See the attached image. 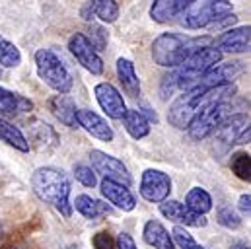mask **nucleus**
Segmentation results:
<instances>
[{"label": "nucleus", "mask_w": 251, "mask_h": 249, "mask_svg": "<svg viewBox=\"0 0 251 249\" xmlns=\"http://www.w3.org/2000/svg\"><path fill=\"white\" fill-rule=\"evenodd\" d=\"M74 177L76 181H80L84 187H96L98 185V177H96V172L84 164H76L74 166Z\"/></svg>", "instance_id": "nucleus-34"}, {"label": "nucleus", "mask_w": 251, "mask_h": 249, "mask_svg": "<svg viewBox=\"0 0 251 249\" xmlns=\"http://www.w3.org/2000/svg\"><path fill=\"white\" fill-rule=\"evenodd\" d=\"M22 64V53L20 49L8 41L6 37L0 35V66H6V68H16Z\"/></svg>", "instance_id": "nucleus-28"}, {"label": "nucleus", "mask_w": 251, "mask_h": 249, "mask_svg": "<svg viewBox=\"0 0 251 249\" xmlns=\"http://www.w3.org/2000/svg\"><path fill=\"white\" fill-rule=\"evenodd\" d=\"M142 236H144V242L154 249H177L172 240V234L166 230V226L160 220H148L144 224Z\"/></svg>", "instance_id": "nucleus-20"}, {"label": "nucleus", "mask_w": 251, "mask_h": 249, "mask_svg": "<svg viewBox=\"0 0 251 249\" xmlns=\"http://www.w3.org/2000/svg\"><path fill=\"white\" fill-rule=\"evenodd\" d=\"M72 208H76L88 220H98V218H101V216L111 212V208L107 204H103L101 200H98V199H94L90 195H78L74 199V202H72Z\"/></svg>", "instance_id": "nucleus-23"}, {"label": "nucleus", "mask_w": 251, "mask_h": 249, "mask_svg": "<svg viewBox=\"0 0 251 249\" xmlns=\"http://www.w3.org/2000/svg\"><path fill=\"white\" fill-rule=\"evenodd\" d=\"M185 206L189 210L204 216L208 210H212V197L202 187H193L185 197Z\"/></svg>", "instance_id": "nucleus-26"}, {"label": "nucleus", "mask_w": 251, "mask_h": 249, "mask_svg": "<svg viewBox=\"0 0 251 249\" xmlns=\"http://www.w3.org/2000/svg\"><path fill=\"white\" fill-rule=\"evenodd\" d=\"M121 121H123L125 130L134 138V140L146 138V136L150 134V123L138 113V109H126Z\"/></svg>", "instance_id": "nucleus-25"}, {"label": "nucleus", "mask_w": 251, "mask_h": 249, "mask_svg": "<svg viewBox=\"0 0 251 249\" xmlns=\"http://www.w3.org/2000/svg\"><path fill=\"white\" fill-rule=\"evenodd\" d=\"M90 162H92V170L100 175H103V179L121 183L125 187H130L132 183V175L128 174L126 166L115 156L101 152V150H92L90 152Z\"/></svg>", "instance_id": "nucleus-8"}, {"label": "nucleus", "mask_w": 251, "mask_h": 249, "mask_svg": "<svg viewBox=\"0 0 251 249\" xmlns=\"http://www.w3.org/2000/svg\"><path fill=\"white\" fill-rule=\"evenodd\" d=\"M236 92H238L236 84H226V86H218V88H212V90H197V88H193L189 92H183V96H179L172 103V107L168 111V121H170L172 126L185 130L191 124V121L202 109H206L208 105L226 101Z\"/></svg>", "instance_id": "nucleus-1"}, {"label": "nucleus", "mask_w": 251, "mask_h": 249, "mask_svg": "<svg viewBox=\"0 0 251 249\" xmlns=\"http://www.w3.org/2000/svg\"><path fill=\"white\" fill-rule=\"evenodd\" d=\"M238 22V16L236 14H226V16H222V18H218L214 24H210L208 27L210 29H216V31H228V29H232V25Z\"/></svg>", "instance_id": "nucleus-37"}, {"label": "nucleus", "mask_w": 251, "mask_h": 249, "mask_svg": "<svg viewBox=\"0 0 251 249\" xmlns=\"http://www.w3.org/2000/svg\"><path fill=\"white\" fill-rule=\"evenodd\" d=\"M250 126V117L246 113H238V115H230L228 119H224L218 124V128L214 130V138L216 144L222 146V152H226L228 148H232L236 144V140L240 138V134Z\"/></svg>", "instance_id": "nucleus-15"}, {"label": "nucleus", "mask_w": 251, "mask_h": 249, "mask_svg": "<svg viewBox=\"0 0 251 249\" xmlns=\"http://www.w3.org/2000/svg\"><path fill=\"white\" fill-rule=\"evenodd\" d=\"M33 193L47 204H51L61 216H72V202H70V179L63 170L45 166L37 168L31 175Z\"/></svg>", "instance_id": "nucleus-2"}, {"label": "nucleus", "mask_w": 251, "mask_h": 249, "mask_svg": "<svg viewBox=\"0 0 251 249\" xmlns=\"http://www.w3.org/2000/svg\"><path fill=\"white\" fill-rule=\"evenodd\" d=\"M33 61H35L39 78L49 88H53L55 92H59L63 96H66L72 90L74 78H72L70 70L66 68L64 61L53 49H37L33 55Z\"/></svg>", "instance_id": "nucleus-4"}, {"label": "nucleus", "mask_w": 251, "mask_h": 249, "mask_svg": "<svg viewBox=\"0 0 251 249\" xmlns=\"http://www.w3.org/2000/svg\"><path fill=\"white\" fill-rule=\"evenodd\" d=\"M0 140L4 144H8V146L20 150V152H29V148H31L29 140L25 138V134L16 124H12L10 121H6L2 117H0Z\"/></svg>", "instance_id": "nucleus-24"}, {"label": "nucleus", "mask_w": 251, "mask_h": 249, "mask_svg": "<svg viewBox=\"0 0 251 249\" xmlns=\"http://www.w3.org/2000/svg\"><path fill=\"white\" fill-rule=\"evenodd\" d=\"M12 249H18V248H12Z\"/></svg>", "instance_id": "nucleus-44"}, {"label": "nucleus", "mask_w": 251, "mask_h": 249, "mask_svg": "<svg viewBox=\"0 0 251 249\" xmlns=\"http://www.w3.org/2000/svg\"><path fill=\"white\" fill-rule=\"evenodd\" d=\"M117 78H119V84L123 86V92L128 98L136 100L140 96V80L136 76L132 61H128L125 57L117 59Z\"/></svg>", "instance_id": "nucleus-21"}, {"label": "nucleus", "mask_w": 251, "mask_h": 249, "mask_svg": "<svg viewBox=\"0 0 251 249\" xmlns=\"http://www.w3.org/2000/svg\"><path fill=\"white\" fill-rule=\"evenodd\" d=\"M92 248L94 249H115L117 248V242L113 240V236L109 232H98L94 234L92 238Z\"/></svg>", "instance_id": "nucleus-35"}, {"label": "nucleus", "mask_w": 251, "mask_h": 249, "mask_svg": "<svg viewBox=\"0 0 251 249\" xmlns=\"http://www.w3.org/2000/svg\"><path fill=\"white\" fill-rule=\"evenodd\" d=\"M230 12H232V2L228 0H193L179 18L183 27L201 29V27H208L218 18Z\"/></svg>", "instance_id": "nucleus-6"}, {"label": "nucleus", "mask_w": 251, "mask_h": 249, "mask_svg": "<svg viewBox=\"0 0 251 249\" xmlns=\"http://www.w3.org/2000/svg\"><path fill=\"white\" fill-rule=\"evenodd\" d=\"M94 8V16L103 24H113L119 18V6L115 0H90Z\"/></svg>", "instance_id": "nucleus-27"}, {"label": "nucleus", "mask_w": 251, "mask_h": 249, "mask_svg": "<svg viewBox=\"0 0 251 249\" xmlns=\"http://www.w3.org/2000/svg\"><path fill=\"white\" fill-rule=\"evenodd\" d=\"M172 240H174L176 248L179 249H204L201 244H197L195 238L189 234L185 228H181V226H176L172 230Z\"/></svg>", "instance_id": "nucleus-32"}, {"label": "nucleus", "mask_w": 251, "mask_h": 249, "mask_svg": "<svg viewBox=\"0 0 251 249\" xmlns=\"http://www.w3.org/2000/svg\"><path fill=\"white\" fill-rule=\"evenodd\" d=\"M138 191L148 202H164L172 193V179L160 170H146L140 177Z\"/></svg>", "instance_id": "nucleus-10"}, {"label": "nucleus", "mask_w": 251, "mask_h": 249, "mask_svg": "<svg viewBox=\"0 0 251 249\" xmlns=\"http://www.w3.org/2000/svg\"><path fill=\"white\" fill-rule=\"evenodd\" d=\"M86 39L90 41V45H92L96 51H103V49L107 47L109 35H107V31H105V27H101V25H92L90 35H86Z\"/></svg>", "instance_id": "nucleus-33"}, {"label": "nucleus", "mask_w": 251, "mask_h": 249, "mask_svg": "<svg viewBox=\"0 0 251 249\" xmlns=\"http://www.w3.org/2000/svg\"><path fill=\"white\" fill-rule=\"evenodd\" d=\"M212 43L210 37H189L181 33H162L152 43V59L158 66L164 68H177L189 57Z\"/></svg>", "instance_id": "nucleus-3"}, {"label": "nucleus", "mask_w": 251, "mask_h": 249, "mask_svg": "<svg viewBox=\"0 0 251 249\" xmlns=\"http://www.w3.org/2000/svg\"><path fill=\"white\" fill-rule=\"evenodd\" d=\"M177 90V76H176V70L174 72H170L168 76H164V80H162V98L164 100H168V98H172L174 96V92Z\"/></svg>", "instance_id": "nucleus-36"}, {"label": "nucleus", "mask_w": 251, "mask_h": 249, "mask_svg": "<svg viewBox=\"0 0 251 249\" xmlns=\"http://www.w3.org/2000/svg\"><path fill=\"white\" fill-rule=\"evenodd\" d=\"M76 123H78V126H82L88 134H92L94 138H98L101 142H111L115 138L113 128L109 126V123L103 117H100L96 111L78 109L76 111Z\"/></svg>", "instance_id": "nucleus-16"}, {"label": "nucleus", "mask_w": 251, "mask_h": 249, "mask_svg": "<svg viewBox=\"0 0 251 249\" xmlns=\"http://www.w3.org/2000/svg\"><path fill=\"white\" fill-rule=\"evenodd\" d=\"M230 115H232V105L228 101H220V103L208 105L187 126L191 140L201 142L202 138H206L208 134H212L218 128V124L222 123L224 119H228Z\"/></svg>", "instance_id": "nucleus-7"}, {"label": "nucleus", "mask_w": 251, "mask_h": 249, "mask_svg": "<svg viewBox=\"0 0 251 249\" xmlns=\"http://www.w3.org/2000/svg\"><path fill=\"white\" fill-rule=\"evenodd\" d=\"M0 78H2V68H0Z\"/></svg>", "instance_id": "nucleus-43"}, {"label": "nucleus", "mask_w": 251, "mask_h": 249, "mask_svg": "<svg viewBox=\"0 0 251 249\" xmlns=\"http://www.w3.org/2000/svg\"><path fill=\"white\" fill-rule=\"evenodd\" d=\"M92 16H94V8H92V2L88 0V2H86V6L82 8V18H84L86 22H90V20H92Z\"/></svg>", "instance_id": "nucleus-40"}, {"label": "nucleus", "mask_w": 251, "mask_h": 249, "mask_svg": "<svg viewBox=\"0 0 251 249\" xmlns=\"http://www.w3.org/2000/svg\"><path fill=\"white\" fill-rule=\"evenodd\" d=\"M117 246H119V249H138L136 248V244H134V240H132L126 232H121V234H119V238H117Z\"/></svg>", "instance_id": "nucleus-39"}, {"label": "nucleus", "mask_w": 251, "mask_h": 249, "mask_svg": "<svg viewBox=\"0 0 251 249\" xmlns=\"http://www.w3.org/2000/svg\"><path fill=\"white\" fill-rule=\"evenodd\" d=\"M68 51L72 53V57L80 62L88 72H92L94 76L103 74V61L98 55V51L90 45V41L86 39L84 33H72L68 39Z\"/></svg>", "instance_id": "nucleus-9"}, {"label": "nucleus", "mask_w": 251, "mask_h": 249, "mask_svg": "<svg viewBox=\"0 0 251 249\" xmlns=\"http://www.w3.org/2000/svg\"><path fill=\"white\" fill-rule=\"evenodd\" d=\"M31 109H33V101L29 98L0 86V115L16 117V115L29 113Z\"/></svg>", "instance_id": "nucleus-18"}, {"label": "nucleus", "mask_w": 251, "mask_h": 249, "mask_svg": "<svg viewBox=\"0 0 251 249\" xmlns=\"http://www.w3.org/2000/svg\"><path fill=\"white\" fill-rule=\"evenodd\" d=\"M238 208H240L242 214L250 216L251 214V195L250 193H244V195L240 197V200H238Z\"/></svg>", "instance_id": "nucleus-38"}, {"label": "nucleus", "mask_w": 251, "mask_h": 249, "mask_svg": "<svg viewBox=\"0 0 251 249\" xmlns=\"http://www.w3.org/2000/svg\"><path fill=\"white\" fill-rule=\"evenodd\" d=\"M160 212L164 218H168L174 224H185L191 228H204L206 226V218L202 214L189 210L183 202L174 200V199H166L164 202H160Z\"/></svg>", "instance_id": "nucleus-14"}, {"label": "nucleus", "mask_w": 251, "mask_h": 249, "mask_svg": "<svg viewBox=\"0 0 251 249\" xmlns=\"http://www.w3.org/2000/svg\"><path fill=\"white\" fill-rule=\"evenodd\" d=\"M94 96L101 107V111L109 117V119H123L126 111V105H125V100L121 96V92L109 84V82H100L96 84L94 88Z\"/></svg>", "instance_id": "nucleus-11"}, {"label": "nucleus", "mask_w": 251, "mask_h": 249, "mask_svg": "<svg viewBox=\"0 0 251 249\" xmlns=\"http://www.w3.org/2000/svg\"><path fill=\"white\" fill-rule=\"evenodd\" d=\"M220 61H222V53H220L218 49H214L212 45L195 51L187 61L181 64V68L176 70V76H177V90L189 92V90L193 88V84H195L202 74H206L210 68H214L216 64H220Z\"/></svg>", "instance_id": "nucleus-5"}, {"label": "nucleus", "mask_w": 251, "mask_h": 249, "mask_svg": "<svg viewBox=\"0 0 251 249\" xmlns=\"http://www.w3.org/2000/svg\"><path fill=\"white\" fill-rule=\"evenodd\" d=\"M250 132H251V130H250V126H248V128H246V130L240 134V138L236 140V144H246V142H250Z\"/></svg>", "instance_id": "nucleus-41"}, {"label": "nucleus", "mask_w": 251, "mask_h": 249, "mask_svg": "<svg viewBox=\"0 0 251 249\" xmlns=\"http://www.w3.org/2000/svg\"><path fill=\"white\" fill-rule=\"evenodd\" d=\"M230 170H232V174L238 177V179H242V181H250L251 175V158L248 152H244V150H240V152H236V154H232V160H230Z\"/></svg>", "instance_id": "nucleus-29"}, {"label": "nucleus", "mask_w": 251, "mask_h": 249, "mask_svg": "<svg viewBox=\"0 0 251 249\" xmlns=\"http://www.w3.org/2000/svg\"><path fill=\"white\" fill-rule=\"evenodd\" d=\"M251 45V27L248 25H240V27H232L228 31H222L214 41L212 47L218 49L220 53H248Z\"/></svg>", "instance_id": "nucleus-12"}, {"label": "nucleus", "mask_w": 251, "mask_h": 249, "mask_svg": "<svg viewBox=\"0 0 251 249\" xmlns=\"http://www.w3.org/2000/svg\"><path fill=\"white\" fill-rule=\"evenodd\" d=\"M29 130H31V140L39 146V148H43V144H45V148H47V144H49V140H47V136H57V132H55V128L51 126V124L43 123V121H33L31 126H29Z\"/></svg>", "instance_id": "nucleus-30"}, {"label": "nucleus", "mask_w": 251, "mask_h": 249, "mask_svg": "<svg viewBox=\"0 0 251 249\" xmlns=\"http://www.w3.org/2000/svg\"><path fill=\"white\" fill-rule=\"evenodd\" d=\"M100 191H101V195L107 199V202H111L115 208H119V210H123V212H130V210H134V206H136L134 195L130 193L128 187L121 185V183L103 179V181L100 183Z\"/></svg>", "instance_id": "nucleus-17"}, {"label": "nucleus", "mask_w": 251, "mask_h": 249, "mask_svg": "<svg viewBox=\"0 0 251 249\" xmlns=\"http://www.w3.org/2000/svg\"><path fill=\"white\" fill-rule=\"evenodd\" d=\"M232 249H250V246H244V244H238V246H234Z\"/></svg>", "instance_id": "nucleus-42"}, {"label": "nucleus", "mask_w": 251, "mask_h": 249, "mask_svg": "<svg viewBox=\"0 0 251 249\" xmlns=\"http://www.w3.org/2000/svg\"><path fill=\"white\" fill-rule=\"evenodd\" d=\"M193 0H154L150 6V18L156 24H170L185 12Z\"/></svg>", "instance_id": "nucleus-19"}, {"label": "nucleus", "mask_w": 251, "mask_h": 249, "mask_svg": "<svg viewBox=\"0 0 251 249\" xmlns=\"http://www.w3.org/2000/svg\"><path fill=\"white\" fill-rule=\"evenodd\" d=\"M240 72H242V62H222V64H216L214 68H210L206 74H202L193 84V88H197V90H212V88H218V86H226V84H232V80Z\"/></svg>", "instance_id": "nucleus-13"}, {"label": "nucleus", "mask_w": 251, "mask_h": 249, "mask_svg": "<svg viewBox=\"0 0 251 249\" xmlns=\"http://www.w3.org/2000/svg\"><path fill=\"white\" fill-rule=\"evenodd\" d=\"M51 111L63 124L70 126V128H78V123H76V111L78 109H76V103L72 98L63 96V94L55 96L51 100Z\"/></svg>", "instance_id": "nucleus-22"}, {"label": "nucleus", "mask_w": 251, "mask_h": 249, "mask_svg": "<svg viewBox=\"0 0 251 249\" xmlns=\"http://www.w3.org/2000/svg\"><path fill=\"white\" fill-rule=\"evenodd\" d=\"M216 220L220 226H224L228 230H238L242 226V218L238 216L236 210H232V206H220L216 212Z\"/></svg>", "instance_id": "nucleus-31"}]
</instances>
